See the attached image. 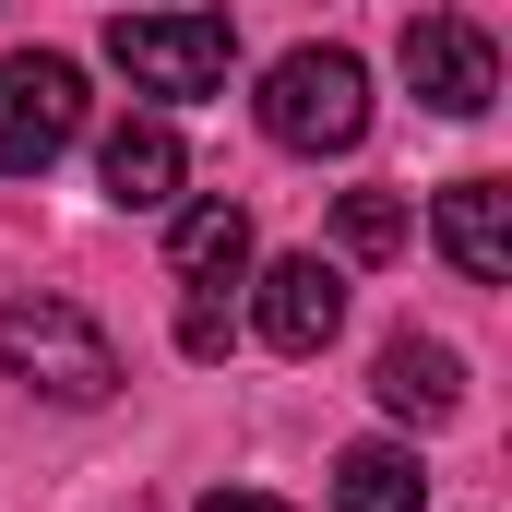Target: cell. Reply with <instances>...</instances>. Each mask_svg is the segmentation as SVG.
<instances>
[{"instance_id": "obj_1", "label": "cell", "mask_w": 512, "mask_h": 512, "mask_svg": "<svg viewBox=\"0 0 512 512\" xmlns=\"http://www.w3.org/2000/svg\"><path fill=\"white\" fill-rule=\"evenodd\" d=\"M0 370L24 393H48V405H108L120 393V346H108L96 310L36 286V298H0Z\"/></svg>"}, {"instance_id": "obj_2", "label": "cell", "mask_w": 512, "mask_h": 512, "mask_svg": "<svg viewBox=\"0 0 512 512\" xmlns=\"http://www.w3.org/2000/svg\"><path fill=\"white\" fill-rule=\"evenodd\" d=\"M262 131L286 155H358L370 143V72H358V48H286L262 72Z\"/></svg>"}, {"instance_id": "obj_3", "label": "cell", "mask_w": 512, "mask_h": 512, "mask_svg": "<svg viewBox=\"0 0 512 512\" xmlns=\"http://www.w3.org/2000/svg\"><path fill=\"white\" fill-rule=\"evenodd\" d=\"M108 60L143 96H215L227 60H239V24L227 12H120L108 24Z\"/></svg>"}, {"instance_id": "obj_4", "label": "cell", "mask_w": 512, "mask_h": 512, "mask_svg": "<svg viewBox=\"0 0 512 512\" xmlns=\"http://www.w3.org/2000/svg\"><path fill=\"white\" fill-rule=\"evenodd\" d=\"M72 131H84V72L60 48H12L0 60V179H36Z\"/></svg>"}, {"instance_id": "obj_5", "label": "cell", "mask_w": 512, "mask_h": 512, "mask_svg": "<svg viewBox=\"0 0 512 512\" xmlns=\"http://www.w3.org/2000/svg\"><path fill=\"white\" fill-rule=\"evenodd\" d=\"M393 60H405L417 108H441V120H489V108H501V48H489V24H465V12H417V24L393 36Z\"/></svg>"}, {"instance_id": "obj_6", "label": "cell", "mask_w": 512, "mask_h": 512, "mask_svg": "<svg viewBox=\"0 0 512 512\" xmlns=\"http://www.w3.org/2000/svg\"><path fill=\"white\" fill-rule=\"evenodd\" d=\"M251 322H262V346L274 358H322L334 346V322H346V274L322 251H286V262H262V298H251Z\"/></svg>"}, {"instance_id": "obj_7", "label": "cell", "mask_w": 512, "mask_h": 512, "mask_svg": "<svg viewBox=\"0 0 512 512\" xmlns=\"http://www.w3.org/2000/svg\"><path fill=\"white\" fill-rule=\"evenodd\" d=\"M429 239H441V262L465 286H512V191L501 179H453L441 215H429Z\"/></svg>"}, {"instance_id": "obj_8", "label": "cell", "mask_w": 512, "mask_h": 512, "mask_svg": "<svg viewBox=\"0 0 512 512\" xmlns=\"http://www.w3.org/2000/svg\"><path fill=\"white\" fill-rule=\"evenodd\" d=\"M96 179H108V203H120V215H155V203H179V179H191V155H179V120H120V131H108V155H96Z\"/></svg>"}, {"instance_id": "obj_9", "label": "cell", "mask_w": 512, "mask_h": 512, "mask_svg": "<svg viewBox=\"0 0 512 512\" xmlns=\"http://www.w3.org/2000/svg\"><path fill=\"white\" fill-rule=\"evenodd\" d=\"M370 393H382L393 417L441 429V417L465 405V358H453V346H429V334H393V346H382V370H370Z\"/></svg>"}, {"instance_id": "obj_10", "label": "cell", "mask_w": 512, "mask_h": 512, "mask_svg": "<svg viewBox=\"0 0 512 512\" xmlns=\"http://www.w3.org/2000/svg\"><path fill=\"white\" fill-rule=\"evenodd\" d=\"M239 262H251V215H239L227 191L179 203V227H167V274H179V286H239Z\"/></svg>"}, {"instance_id": "obj_11", "label": "cell", "mask_w": 512, "mask_h": 512, "mask_svg": "<svg viewBox=\"0 0 512 512\" xmlns=\"http://www.w3.org/2000/svg\"><path fill=\"white\" fill-rule=\"evenodd\" d=\"M417 453L405 441H346L334 453V512H417Z\"/></svg>"}, {"instance_id": "obj_12", "label": "cell", "mask_w": 512, "mask_h": 512, "mask_svg": "<svg viewBox=\"0 0 512 512\" xmlns=\"http://www.w3.org/2000/svg\"><path fill=\"white\" fill-rule=\"evenodd\" d=\"M334 251L346 262H393L405 251V203H393V191H346V203H334Z\"/></svg>"}, {"instance_id": "obj_13", "label": "cell", "mask_w": 512, "mask_h": 512, "mask_svg": "<svg viewBox=\"0 0 512 512\" xmlns=\"http://www.w3.org/2000/svg\"><path fill=\"white\" fill-rule=\"evenodd\" d=\"M179 346H191V358H215V346H227V298H215V286H191V310H179Z\"/></svg>"}, {"instance_id": "obj_14", "label": "cell", "mask_w": 512, "mask_h": 512, "mask_svg": "<svg viewBox=\"0 0 512 512\" xmlns=\"http://www.w3.org/2000/svg\"><path fill=\"white\" fill-rule=\"evenodd\" d=\"M203 512H286V501H274V489H215Z\"/></svg>"}]
</instances>
